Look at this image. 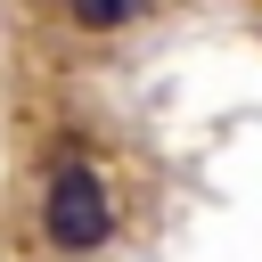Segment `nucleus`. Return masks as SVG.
Segmentation results:
<instances>
[{"instance_id": "f257e3e1", "label": "nucleus", "mask_w": 262, "mask_h": 262, "mask_svg": "<svg viewBox=\"0 0 262 262\" xmlns=\"http://www.w3.org/2000/svg\"><path fill=\"white\" fill-rule=\"evenodd\" d=\"M41 237L57 254H98L115 237V196L90 164H57L49 188H41Z\"/></svg>"}, {"instance_id": "f03ea898", "label": "nucleus", "mask_w": 262, "mask_h": 262, "mask_svg": "<svg viewBox=\"0 0 262 262\" xmlns=\"http://www.w3.org/2000/svg\"><path fill=\"white\" fill-rule=\"evenodd\" d=\"M156 0H66V16L82 25V33H123V25H139Z\"/></svg>"}]
</instances>
